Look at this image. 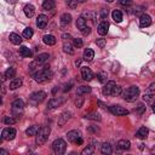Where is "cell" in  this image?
Returning a JSON list of instances; mask_svg holds the SVG:
<instances>
[{
	"label": "cell",
	"instance_id": "cb8c5ba5",
	"mask_svg": "<svg viewBox=\"0 0 155 155\" xmlns=\"http://www.w3.org/2000/svg\"><path fill=\"white\" fill-rule=\"evenodd\" d=\"M86 27H87V24H86V19H85L84 17H79V18L76 19V28H78L80 31H82Z\"/></svg>",
	"mask_w": 155,
	"mask_h": 155
},
{
	"label": "cell",
	"instance_id": "4dcf8cb0",
	"mask_svg": "<svg viewBox=\"0 0 155 155\" xmlns=\"http://www.w3.org/2000/svg\"><path fill=\"white\" fill-rule=\"evenodd\" d=\"M19 53H21L22 57H30L31 56V51L27 46H21L19 47Z\"/></svg>",
	"mask_w": 155,
	"mask_h": 155
},
{
	"label": "cell",
	"instance_id": "b9f144b4",
	"mask_svg": "<svg viewBox=\"0 0 155 155\" xmlns=\"http://www.w3.org/2000/svg\"><path fill=\"white\" fill-rule=\"evenodd\" d=\"M76 96H78V98L75 99V105L78 108H81L82 107V103H84V98L81 96H79V94H76Z\"/></svg>",
	"mask_w": 155,
	"mask_h": 155
},
{
	"label": "cell",
	"instance_id": "2e32d148",
	"mask_svg": "<svg viewBox=\"0 0 155 155\" xmlns=\"http://www.w3.org/2000/svg\"><path fill=\"white\" fill-rule=\"evenodd\" d=\"M62 103H63V101H62V99H59V98H51V99L48 101L47 107H48V109H54V108L59 107Z\"/></svg>",
	"mask_w": 155,
	"mask_h": 155
},
{
	"label": "cell",
	"instance_id": "8992f818",
	"mask_svg": "<svg viewBox=\"0 0 155 155\" xmlns=\"http://www.w3.org/2000/svg\"><path fill=\"white\" fill-rule=\"evenodd\" d=\"M109 111L113 114V115H116V116H122V115H127L130 111L120 105H110L109 107Z\"/></svg>",
	"mask_w": 155,
	"mask_h": 155
},
{
	"label": "cell",
	"instance_id": "816d5d0a",
	"mask_svg": "<svg viewBox=\"0 0 155 155\" xmlns=\"http://www.w3.org/2000/svg\"><path fill=\"white\" fill-rule=\"evenodd\" d=\"M62 38L67 40V39H71V35H70V34H63V35H62Z\"/></svg>",
	"mask_w": 155,
	"mask_h": 155
},
{
	"label": "cell",
	"instance_id": "52a82bcc",
	"mask_svg": "<svg viewBox=\"0 0 155 155\" xmlns=\"http://www.w3.org/2000/svg\"><path fill=\"white\" fill-rule=\"evenodd\" d=\"M45 97H46V93H45L44 91H38V92L31 93L30 97H29V99H30V102H33L34 104H38V103H41V102L45 99Z\"/></svg>",
	"mask_w": 155,
	"mask_h": 155
},
{
	"label": "cell",
	"instance_id": "c3c4849f",
	"mask_svg": "<svg viewBox=\"0 0 155 155\" xmlns=\"http://www.w3.org/2000/svg\"><path fill=\"white\" fill-rule=\"evenodd\" d=\"M107 16H108V11H107V10H102V11H101V18H102L103 21H105Z\"/></svg>",
	"mask_w": 155,
	"mask_h": 155
},
{
	"label": "cell",
	"instance_id": "277c9868",
	"mask_svg": "<svg viewBox=\"0 0 155 155\" xmlns=\"http://www.w3.org/2000/svg\"><path fill=\"white\" fill-rule=\"evenodd\" d=\"M65 149H67V143L62 139V138H57L53 143H52V150L54 154H64L65 153Z\"/></svg>",
	"mask_w": 155,
	"mask_h": 155
},
{
	"label": "cell",
	"instance_id": "f5cc1de1",
	"mask_svg": "<svg viewBox=\"0 0 155 155\" xmlns=\"http://www.w3.org/2000/svg\"><path fill=\"white\" fill-rule=\"evenodd\" d=\"M76 144H79V145H80V144H82V137H80V138L76 140Z\"/></svg>",
	"mask_w": 155,
	"mask_h": 155
},
{
	"label": "cell",
	"instance_id": "8d00e7d4",
	"mask_svg": "<svg viewBox=\"0 0 155 155\" xmlns=\"http://www.w3.org/2000/svg\"><path fill=\"white\" fill-rule=\"evenodd\" d=\"M23 36H24L25 39H30V38L33 36V29H31L30 27L25 28V29L23 30Z\"/></svg>",
	"mask_w": 155,
	"mask_h": 155
},
{
	"label": "cell",
	"instance_id": "836d02e7",
	"mask_svg": "<svg viewBox=\"0 0 155 155\" xmlns=\"http://www.w3.org/2000/svg\"><path fill=\"white\" fill-rule=\"evenodd\" d=\"M15 75H16V69H15L13 67L7 68V70L5 71V76H6L7 79H13V78H15Z\"/></svg>",
	"mask_w": 155,
	"mask_h": 155
},
{
	"label": "cell",
	"instance_id": "3957f363",
	"mask_svg": "<svg viewBox=\"0 0 155 155\" xmlns=\"http://www.w3.org/2000/svg\"><path fill=\"white\" fill-rule=\"evenodd\" d=\"M50 132H51V128H50V126H44V127H41L40 130H39V132H38V134H36V144L38 145H42L46 140H47V138H48V136H50Z\"/></svg>",
	"mask_w": 155,
	"mask_h": 155
},
{
	"label": "cell",
	"instance_id": "ba28073f",
	"mask_svg": "<svg viewBox=\"0 0 155 155\" xmlns=\"http://www.w3.org/2000/svg\"><path fill=\"white\" fill-rule=\"evenodd\" d=\"M23 101L22 99H15L12 102V113L15 115H19V111H22L23 109Z\"/></svg>",
	"mask_w": 155,
	"mask_h": 155
},
{
	"label": "cell",
	"instance_id": "9c48e42d",
	"mask_svg": "<svg viewBox=\"0 0 155 155\" xmlns=\"http://www.w3.org/2000/svg\"><path fill=\"white\" fill-rule=\"evenodd\" d=\"M81 76L85 81H91L93 79V73L88 67H81Z\"/></svg>",
	"mask_w": 155,
	"mask_h": 155
},
{
	"label": "cell",
	"instance_id": "6da1fadb",
	"mask_svg": "<svg viewBox=\"0 0 155 155\" xmlns=\"http://www.w3.org/2000/svg\"><path fill=\"white\" fill-rule=\"evenodd\" d=\"M52 78V71L50 70L48 67H45L40 70H38L36 73H34V80L36 82H46L48 80H51Z\"/></svg>",
	"mask_w": 155,
	"mask_h": 155
},
{
	"label": "cell",
	"instance_id": "8fae6325",
	"mask_svg": "<svg viewBox=\"0 0 155 155\" xmlns=\"http://www.w3.org/2000/svg\"><path fill=\"white\" fill-rule=\"evenodd\" d=\"M47 22H48V18L45 15H39L36 18V25L39 27V29H45L47 25Z\"/></svg>",
	"mask_w": 155,
	"mask_h": 155
},
{
	"label": "cell",
	"instance_id": "5bb4252c",
	"mask_svg": "<svg viewBox=\"0 0 155 155\" xmlns=\"http://www.w3.org/2000/svg\"><path fill=\"white\" fill-rule=\"evenodd\" d=\"M115 85H116L115 81H107V84H105L104 87H103V94H104V96H110V94H111V91H113V88H114Z\"/></svg>",
	"mask_w": 155,
	"mask_h": 155
},
{
	"label": "cell",
	"instance_id": "7bdbcfd3",
	"mask_svg": "<svg viewBox=\"0 0 155 155\" xmlns=\"http://www.w3.org/2000/svg\"><path fill=\"white\" fill-rule=\"evenodd\" d=\"M144 111H145V105H144L143 103H139L138 107H137V113H138L139 115H142Z\"/></svg>",
	"mask_w": 155,
	"mask_h": 155
},
{
	"label": "cell",
	"instance_id": "4fadbf2b",
	"mask_svg": "<svg viewBox=\"0 0 155 155\" xmlns=\"http://www.w3.org/2000/svg\"><path fill=\"white\" fill-rule=\"evenodd\" d=\"M151 24V17L149 16V15H142L140 16V18H139V25L142 27V28H147V27H149Z\"/></svg>",
	"mask_w": 155,
	"mask_h": 155
},
{
	"label": "cell",
	"instance_id": "d6986e66",
	"mask_svg": "<svg viewBox=\"0 0 155 155\" xmlns=\"http://www.w3.org/2000/svg\"><path fill=\"white\" fill-rule=\"evenodd\" d=\"M23 11H24V13H25V16H27L28 18L33 17V16H34V13H35V8H34V6H33V5H30V4L25 5V6H24V8H23Z\"/></svg>",
	"mask_w": 155,
	"mask_h": 155
},
{
	"label": "cell",
	"instance_id": "d6a6232c",
	"mask_svg": "<svg viewBox=\"0 0 155 155\" xmlns=\"http://www.w3.org/2000/svg\"><path fill=\"white\" fill-rule=\"evenodd\" d=\"M63 51L68 54H73L74 53V50H73V46L70 42H64L63 44Z\"/></svg>",
	"mask_w": 155,
	"mask_h": 155
},
{
	"label": "cell",
	"instance_id": "f1b7e54d",
	"mask_svg": "<svg viewBox=\"0 0 155 155\" xmlns=\"http://www.w3.org/2000/svg\"><path fill=\"white\" fill-rule=\"evenodd\" d=\"M111 17H113V19H114L116 23H120V22L122 21V13H121V11H119V10H114V11L111 12Z\"/></svg>",
	"mask_w": 155,
	"mask_h": 155
},
{
	"label": "cell",
	"instance_id": "681fc988",
	"mask_svg": "<svg viewBox=\"0 0 155 155\" xmlns=\"http://www.w3.org/2000/svg\"><path fill=\"white\" fill-rule=\"evenodd\" d=\"M67 4H68L71 8H75V6H76V4H75V2H73V0H67Z\"/></svg>",
	"mask_w": 155,
	"mask_h": 155
},
{
	"label": "cell",
	"instance_id": "6f0895ef",
	"mask_svg": "<svg viewBox=\"0 0 155 155\" xmlns=\"http://www.w3.org/2000/svg\"><path fill=\"white\" fill-rule=\"evenodd\" d=\"M107 1H108V2H113L114 0H107Z\"/></svg>",
	"mask_w": 155,
	"mask_h": 155
},
{
	"label": "cell",
	"instance_id": "db71d44e",
	"mask_svg": "<svg viewBox=\"0 0 155 155\" xmlns=\"http://www.w3.org/2000/svg\"><path fill=\"white\" fill-rule=\"evenodd\" d=\"M0 154H2V155H7V151H5V150H0Z\"/></svg>",
	"mask_w": 155,
	"mask_h": 155
},
{
	"label": "cell",
	"instance_id": "e0dca14e",
	"mask_svg": "<svg viewBox=\"0 0 155 155\" xmlns=\"http://www.w3.org/2000/svg\"><path fill=\"white\" fill-rule=\"evenodd\" d=\"M117 148L121 150H128L131 148V142L127 139H120L117 142Z\"/></svg>",
	"mask_w": 155,
	"mask_h": 155
},
{
	"label": "cell",
	"instance_id": "9f6ffc18",
	"mask_svg": "<svg viewBox=\"0 0 155 155\" xmlns=\"http://www.w3.org/2000/svg\"><path fill=\"white\" fill-rule=\"evenodd\" d=\"M153 111H154V113H155V103H154V104H153Z\"/></svg>",
	"mask_w": 155,
	"mask_h": 155
},
{
	"label": "cell",
	"instance_id": "7a4b0ae2",
	"mask_svg": "<svg viewBox=\"0 0 155 155\" xmlns=\"http://www.w3.org/2000/svg\"><path fill=\"white\" fill-rule=\"evenodd\" d=\"M139 96V87L138 86H130L124 93H122V97L126 102H134Z\"/></svg>",
	"mask_w": 155,
	"mask_h": 155
},
{
	"label": "cell",
	"instance_id": "ffe728a7",
	"mask_svg": "<svg viewBox=\"0 0 155 155\" xmlns=\"http://www.w3.org/2000/svg\"><path fill=\"white\" fill-rule=\"evenodd\" d=\"M8 39H10V41L13 45H21V42H22V38L18 34H16V33H11L10 36H8Z\"/></svg>",
	"mask_w": 155,
	"mask_h": 155
},
{
	"label": "cell",
	"instance_id": "74e56055",
	"mask_svg": "<svg viewBox=\"0 0 155 155\" xmlns=\"http://www.w3.org/2000/svg\"><path fill=\"white\" fill-rule=\"evenodd\" d=\"M85 117L86 119H90V120H101V116H99V114H97V113H91V114H86L85 115Z\"/></svg>",
	"mask_w": 155,
	"mask_h": 155
},
{
	"label": "cell",
	"instance_id": "ab89813d",
	"mask_svg": "<svg viewBox=\"0 0 155 155\" xmlns=\"http://www.w3.org/2000/svg\"><path fill=\"white\" fill-rule=\"evenodd\" d=\"M2 121H4L5 125H12V124L16 122V119H13V117H11V116H5Z\"/></svg>",
	"mask_w": 155,
	"mask_h": 155
},
{
	"label": "cell",
	"instance_id": "f546056e",
	"mask_svg": "<svg viewBox=\"0 0 155 155\" xmlns=\"http://www.w3.org/2000/svg\"><path fill=\"white\" fill-rule=\"evenodd\" d=\"M61 22H62V24H64V25L69 24V23L71 22V15H70V13H63V15L61 16Z\"/></svg>",
	"mask_w": 155,
	"mask_h": 155
},
{
	"label": "cell",
	"instance_id": "603a6c76",
	"mask_svg": "<svg viewBox=\"0 0 155 155\" xmlns=\"http://www.w3.org/2000/svg\"><path fill=\"white\" fill-rule=\"evenodd\" d=\"M101 151H102V154H107V155L111 154V153H113V149H111V145H110V143H108V142H104V143L101 145Z\"/></svg>",
	"mask_w": 155,
	"mask_h": 155
},
{
	"label": "cell",
	"instance_id": "1f68e13d",
	"mask_svg": "<svg viewBox=\"0 0 155 155\" xmlns=\"http://www.w3.org/2000/svg\"><path fill=\"white\" fill-rule=\"evenodd\" d=\"M39 127L38 126H30L29 128H27V131H25V133L28 134V136H36L38 134V132H39Z\"/></svg>",
	"mask_w": 155,
	"mask_h": 155
},
{
	"label": "cell",
	"instance_id": "e575fe53",
	"mask_svg": "<svg viewBox=\"0 0 155 155\" xmlns=\"http://www.w3.org/2000/svg\"><path fill=\"white\" fill-rule=\"evenodd\" d=\"M97 78H98V81L101 82V84H105L107 82V73H104V71H101V73H98V75H97Z\"/></svg>",
	"mask_w": 155,
	"mask_h": 155
},
{
	"label": "cell",
	"instance_id": "7c38bea8",
	"mask_svg": "<svg viewBox=\"0 0 155 155\" xmlns=\"http://www.w3.org/2000/svg\"><path fill=\"white\" fill-rule=\"evenodd\" d=\"M108 29H109V23H108V21H102V22L98 24V27H97V31H98L99 35H105V34L108 33Z\"/></svg>",
	"mask_w": 155,
	"mask_h": 155
},
{
	"label": "cell",
	"instance_id": "d590c367",
	"mask_svg": "<svg viewBox=\"0 0 155 155\" xmlns=\"http://www.w3.org/2000/svg\"><path fill=\"white\" fill-rule=\"evenodd\" d=\"M93 151H94V148H93V145H87L85 149H82L81 154H82V155H91Z\"/></svg>",
	"mask_w": 155,
	"mask_h": 155
},
{
	"label": "cell",
	"instance_id": "7402d4cb",
	"mask_svg": "<svg viewBox=\"0 0 155 155\" xmlns=\"http://www.w3.org/2000/svg\"><path fill=\"white\" fill-rule=\"evenodd\" d=\"M148 133H149V130H148L145 126H142V127H140V128L137 131L136 136H137L138 138H140V139H144V138H147Z\"/></svg>",
	"mask_w": 155,
	"mask_h": 155
},
{
	"label": "cell",
	"instance_id": "f907efd6",
	"mask_svg": "<svg viewBox=\"0 0 155 155\" xmlns=\"http://www.w3.org/2000/svg\"><path fill=\"white\" fill-rule=\"evenodd\" d=\"M81 33H82L84 35H87V34H90V33H91V29H90L88 27H86V28H85V29H84Z\"/></svg>",
	"mask_w": 155,
	"mask_h": 155
},
{
	"label": "cell",
	"instance_id": "f6af8a7d",
	"mask_svg": "<svg viewBox=\"0 0 155 155\" xmlns=\"http://www.w3.org/2000/svg\"><path fill=\"white\" fill-rule=\"evenodd\" d=\"M147 92H148V93H154V92H155V82H151V84L149 85V87L147 88Z\"/></svg>",
	"mask_w": 155,
	"mask_h": 155
},
{
	"label": "cell",
	"instance_id": "7dc6e473",
	"mask_svg": "<svg viewBox=\"0 0 155 155\" xmlns=\"http://www.w3.org/2000/svg\"><path fill=\"white\" fill-rule=\"evenodd\" d=\"M96 44H97L101 48H103L104 45H105V41H104V39H99V40H96Z\"/></svg>",
	"mask_w": 155,
	"mask_h": 155
},
{
	"label": "cell",
	"instance_id": "9a60e30c",
	"mask_svg": "<svg viewBox=\"0 0 155 155\" xmlns=\"http://www.w3.org/2000/svg\"><path fill=\"white\" fill-rule=\"evenodd\" d=\"M69 117H70V113H69V111H64V113H62L61 116H59V119H58V126H59V127L64 126L65 122L69 120Z\"/></svg>",
	"mask_w": 155,
	"mask_h": 155
},
{
	"label": "cell",
	"instance_id": "83f0119b",
	"mask_svg": "<svg viewBox=\"0 0 155 155\" xmlns=\"http://www.w3.org/2000/svg\"><path fill=\"white\" fill-rule=\"evenodd\" d=\"M90 92H91V87L90 86H85V85L79 86L78 90H76V94H79V96H82V94L90 93Z\"/></svg>",
	"mask_w": 155,
	"mask_h": 155
},
{
	"label": "cell",
	"instance_id": "4316f807",
	"mask_svg": "<svg viewBox=\"0 0 155 155\" xmlns=\"http://www.w3.org/2000/svg\"><path fill=\"white\" fill-rule=\"evenodd\" d=\"M22 79H12L10 81V90H16L22 86Z\"/></svg>",
	"mask_w": 155,
	"mask_h": 155
},
{
	"label": "cell",
	"instance_id": "484cf974",
	"mask_svg": "<svg viewBox=\"0 0 155 155\" xmlns=\"http://www.w3.org/2000/svg\"><path fill=\"white\" fill-rule=\"evenodd\" d=\"M42 7H44V10H53L54 7H56V1L54 0H45L44 2H42Z\"/></svg>",
	"mask_w": 155,
	"mask_h": 155
},
{
	"label": "cell",
	"instance_id": "ac0fdd59",
	"mask_svg": "<svg viewBox=\"0 0 155 155\" xmlns=\"http://www.w3.org/2000/svg\"><path fill=\"white\" fill-rule=\"evenodd\" d=\"M42 41L46 44V45H48V46H53L54 44H56V38L53 36V35H51V34H47V35H44V38H42Z\"/></svg>",
	"mask_w": 155,
	"mask_h": 155
},
{
	"label": "cell",
	"instance_id": "60d3db41",
	"mask_svg": "<svg viewBox=\"0 0 155 155\" xmlns=\"http://www.w3.org/2000/svg\"><path fill=\"white\" fill-rule=\"evenodd\" d=\"M121 91H122V88H121L120 86L115 85L114 88H113V91H111V96H119V94L121 93Z\"/></svg>",
	"mask_w": 155,
	"mask_h": 155
},
{
	"label": "cell",
	"instance_id": "d4e9b609",
	"mask_svg": "<svg viewBox=\"0 0 155 155\" xmlns=\"http://www.w3.org/2000/svg\"><path fill=\"white\" fill-rule=\"evenodd\" d=\"M48 58H50V54H48V53H40V54L36 56L35 62H36L38 64H42V63H45Z\"/></svg>",
	"mask_w": 155,
	"mask_h": 155
},
{
	"label": "cell",
	"instance_id": "30bf717a",
	"mask_svg": "<svg viewBox=\"0 0 155 155\" xmlns=\"http://www.w3.org/2000/svg\"><path fill=\"white\" fill-rule=\"evenodd\" d=\"M80 137H82V136H81V132H80V131H76V130L69 131V132L67 133V138H68V140L71 142V143H76V140H78Z\"/></svg>",
	"mask_w": 155,
	"mask_h": 155
},
{
	"label": "cell",
	"instance_id": "f35d334b",
	"mask_svg": "<svg viewBox=\"0 0 155 155\" xmlns=\"http://www.w3.org/2000/svg\"><path fill=\"white\" fill-rule=\"evenodd\" d=\"M73 44H74V46L78 47V48L82 47V45H84V42H82V40H81L80 38H75V39H73Z\"/></svg>",
	"mask_w": 155,
	"mask_h": 155
},
{
	"label": "cell",
	"instance_id": "5b68a950",
	"mask_svg": "<svg viewBox=\"0 0 155 155\" xmlns=\"http://www.w3.org/2000/svg\"><path fill=\"white\" fill-rule=\"evenodd\" d=\"M16 137V130L12 127H6L1 132V140H11Z\"/></svg>",
	"mask_w": 155,
	"mask_h": 155
},
{
	"label": "cell",
	"instance_id": "ee69618b",
	"mask_svg": "<svg viewBox=\"0 0 155 155\" xmlns=\"http://www.w3.org/2000/svg\"><path fill=\"white\" fill-rule=\"evenodd\" d=\"M143 99L145 101V102H151L153 101V93H145L144 96H143Z\"/></svg>",
	"mask_w": 155,
	"mask_h": 155
},
{
	"label": "cell",
	"instance_id": "11a10c76",
	"mask_svg": "<svg viewBox=\"0 0 155 155\" xmlns=\"http://www.w3.org/2000/svg\"><path fill=\"white\" fill-rule=\"evenodd\" d=\"M75 1H76V2H85L86 0H75Z\"/></svg>",
	"mask_w": 155,
	"mask_h": 155
},
{
	"label": "cell",
	"instance_id": "44dd1931",
	"mask_svg": "<svg viewBox=\"0 0 155 155\" xmlns=\"http://www.w3.org/2000/svg\"><path fill=\"white\" fill-rule=\"evenodd\" d=\"M94 58V52L92 48H86L84 51V59L87 61V62H91L92 59Z\"/></svg>",
	"mask_w": 155,
	"mask_h": 155
},
{
	"label": "cell",
	"instance_id": "bcb514c9",
	"mask_svg": "<svg viewBox=\"0 0 155 155\" xmlns=\"http://www.w3.org/2000/svg\"><path fill=\"white\" fill-rule=\"evenodd\" d=\"M119 4L122 6H130L132 5V0H119Z\"/></svg>",
	"mask_w": 155,
	"mask_h": 155
}]
</instances>
